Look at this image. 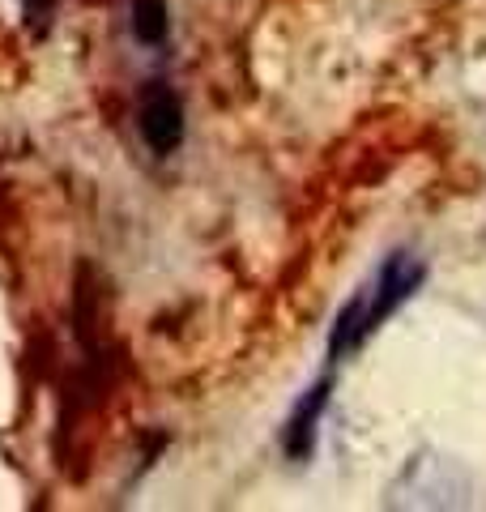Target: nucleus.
Listing matches in <instances>:
<instances>
[{
	"instance_id": "nucleus-1",
	"label": "nucleus",
	"mask_w": 486,
	"mask_h": 512,
	"mask_svg": "<svg viewBox=\"0 0 486 512\" xmlns=\"http://www.w3.org/2000/svg\"><path fill=\"white\" fill-rule=\"evenodd\" d=\"M423 278H427V265L418 261V256H405V252L388 256L384 269H380V278H376V286H371V291H367L371 329H376L388 312H397L401 303L410 299V295L418 291V286H423Z\"/></svg>"
},
{
	"instance_id": "nucleus-2",
	"label": "nucleus",
	"mask_w": 486,
	"mask_h": 512,
	"mask_svg": "<svg viewBox=\"0 0 486 512\" xmlns=\"http://www.w3.org/2000/svg\"><path fill=\"white\" fill-rule=\"evenodd\" d=\"M141 137L154 154H175L184 141V107L167 86H150L141 94Z\"/></svg>"
},
{
	"instance_id": "nucleus-3",
	"label": "nucleus",
	"mask_w": 486,
	"mask_h": 512,
	"mask_svg": "<svg viewBox=\"0 0 486 512\" xmlns=\"http://www.w3.org/2000/svg\"><path fill=\"white\" fill-rule=\"evenodd\" d=\"M324 406H329V380H316L312 389L303 393V402L290 410V423H286V457L303 461L307 453H312V444H316V423H320Z\"/></svg>"
},
{
	"instance_id": "nucleus-4",
	"label": "nucleus",
	"mask_w": 486,
	"mask_h": 512,
	"mask_svg": "<svg viewBox=\"0 0 486 512\" xmlns=\"http://www.w3.org/2000/svg\"><path fill=\"white\" fill-rule=\"evenodd\" d=\"M371 333V312H367V295H354L333 320L329 333V359H346L350 350H359V342Z\"/></svg>"
},
{
	"instance_id": "nucleus-5",
	"label": "nucleus",
	"mask_w": 486,
	"mask_h": 512,
	"mask_svg": "<svg viewBox=\"0 0 486 512\" xmlns=\"http://www.w3.org/2000/svg\"><path fill=\"white\" fill-rule=\"evenodd\" d=\"M133 35L145 47L167 39V5L162 0H133Z\"/></svg>"
},
{
	"instance_id": "nucleus-6",
	"label": "nucleus",
	"mask_w": 486,
	"mask_h": 512,
	"mask_svg": "<svg viewBox=\"0 0 486 512\" xmlns=\"http://www.w3.org/2000/svg\"><path fill=\"white\" fill-rule=\"evenodd\" d=\"M26 5V18L35 22V26H43V18H47V9H52V0H22Z\"/></svg>"
}]
</instances>
